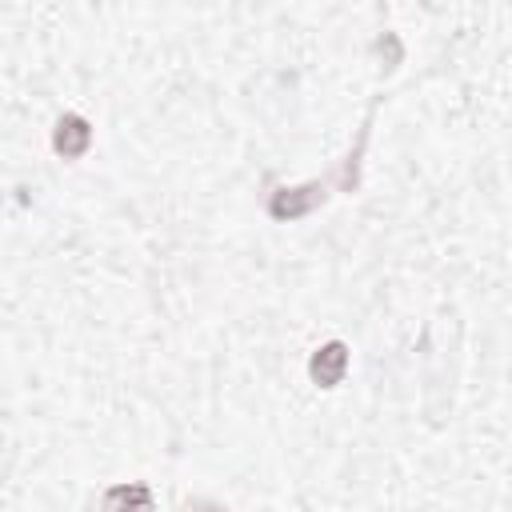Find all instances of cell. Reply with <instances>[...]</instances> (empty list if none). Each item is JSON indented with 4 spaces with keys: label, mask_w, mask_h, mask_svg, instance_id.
Masks as SVG:
<instances>
[{
    "label": "cell",
    "mask_w": 512,
    "mask_h": 512,
    "mask_svg": "<svg viewBox=\"0 0 512 512\" xmlns=\"http://www.w3.org/2000/svg\"><path fill=\"white\" fill-rule=\"evenodd\" d=\"M344 372H348V344H344V340L320 344V348L312 352V360H308V376H312V384H320V388H336V384L344 380Z\"/></svg>",
    "instance_id": "3957f363"
},
{
    "label": "cell",
    "mask_w": 512,
    "mask_h": 512,
    "mask_svg": "<svg viewBox=\"0 0 512 512\" xmlns=\"http://www.w3.org/2000/svg\"><path fill=\"white\" fill-rule=\"evenodd\" d=\"M328 200V184L324 180H308L296 188H272L268 192V216L272 220H300L308 212H316Z\"/></svg>",
    "instance_id": "6da1fadb"
},
{
    "label": "cell",
    "mask_w": 512,
    "mask_h": 512,
    "mask_svg": "<svg viewBox=\"0 0 512 512\" xmlns=\"http://www.w3.org/2000/svg\"><path fill=\"white\" fill-rule=\"evenodd\" d=\"M52 148L56 156L64 160H80L88 148H92V124L80 116V112H64L52 128Z\"/></svg>",
    "instance_id": "7a4b0ae2"
},
{
    "label": "cell",
    "mask_w": 512,
    "mask_h": 512,
    "mask_svg": "<svg viewBox=\"0 0 512 512\" xmlns=\"http://www.w3.org/2000/svg\"><path fill=\"white\" fill-rule=\"evenodd\" d=\"M100 512H152V488L132 480V484H112L104 492Z\"/></svg>",
    "instance_id": "277c9868"
}]
</instances>
